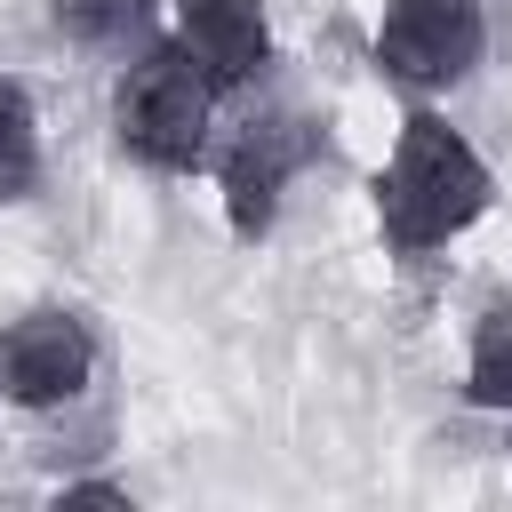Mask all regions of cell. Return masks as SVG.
<instances>
[{
    "instance_id": "1",
    "label": "cell",
    "mask_w": 512,
    "mask_h": 512,
    "mask_svg": "<svg viewBox=\"0 0 512 512\" xmlns=\"http://www.w3.org/2000/svg\"><path fill=\"white\" fill-rule=\"evenodd\" d=\"M496 200V176L480 160V144L440 112V104H408L376 176H368V208H376V240L384 256L416 264L440 256L448 240H464Z\"/></svg>"
},
{
    "instance_id": "2",
    "label": "cell",
    "mask_w": 512,
    "mask_h": 512,
    "mask_svg": "<svg viewBox=\"0 0 512 512\" xmlns=\"http://www.w3.org/2000/svg\"><path fill=\"white\" fill-rule=\"evenodd\" d=\"M216 104H224V88L168 32V40H144L120 56L104 120H112L120 160H136L144 176H200L216 152Z\"/></svg>"
},
{
    "instance_id": "7",
    "label": "cell",
    "mask_w": 512,
    "mask_h": 512,
    "mask_svg": "<svg viewBox=\"0 0 512 512\" xmlns=\"http://www.w3.org/2000/svg\"><path fill=\"white\" fill-rule=\"evenodd\" d=\"M464 400L488 416H512V296H488L464 336Z\"/></svg>"
},
{
    "instance_id": "9",
    "label": "cell",
    "mask_w": 512,
    "mask_h": 512,
    "mask_svg": "<svg viewBox=\"0 0 512 512\" xmlns=\"http://www.w3.org/2000/svg\"><path fill=\"white\" fill-rule=\"evenodd\" d=\"M48 24H56L72 48L128 56V48L152 40V0H48Z\"/></svg>"
},
{
    "instance_id": "3",
    "label": "cell",
    "mask_w": 512,
    "mask_h": 512,
    "mask_svg": "<svg viewBox=\"0 0 512 512\" xmlns=\"http://www.w3.org/2000/svg\"><path fill=\"white\" fill-rule=\"evenodd\" d=\"M320 152H328V120H312V112H296V104H248V112L216 136V152H208L232 240H248V248L272 240L296 176H304Z\"/></svg>"
},
{
    "instance_id": "8",
    "label": "cell",
    "mask_w": 512,
    "mask_h": 512,
    "mask_svg": "<svg viewBox=\"0 0 512 512\" xmlns=\"http://www.w3.org/2000/svg\"><path fill=\"white\" fill-rule=\"evenodd\" d=\"M40 168H48V152H40L32 88L0 64V208H24V200L40 192Z\"/></svg>"
},
{
    "instance_id": "5",
    "label": "cell",
    "mask_w": 512,
    "mask_h": 512,
    "mask_svg": "<svg viewBox=\"0 0 512 512\" xmlns=\"http://www.w3.org/2000/svg\"><path fill=\"white\" fill-rule=\"evenodd\" d=\"M104 336L80 304H24L0 328V400L24 416H56L96 384Z\"/></svg>"
},
{
    "instance_id": "4",
    "label": "cell",
    "mask_w": 512,
    "mask_h": 512,
    "mask_svg": "<svg viewBox=\"0 0 512 512\" xmlns=\"http://www.w3.org/2000/svg\"><path fill=\"white\" fill-rule=\"evenodd\" d=\"M368 48L400 96L440 104L488 64V0H384Z\"/></svg>"
},
{
    "instance_id": "10",
    "label": "cell",
    "mask_w": 512,
    "mask_h": 512,
    "mask_svg": "<svg viewBox=\"0 0 512 512\" xmlns=\"http://www.w3.org/2000/svg\"><path fill=\"white\" fill-rule=\"evenodd\" d=\"M56 504H128V488L120 480H64Z\"/></svg>"
},
{
    "instance_id": "6",
    "label": "cell",
    "mask_w": 512,
    "mask_h": 512,
    "mask_svg": "<svg viewBox=\"0 0 512 512\" xmlns=\"http://www.w3.org/2000/svg\"><path fill=\"white\" fill-rule=\"evenodd\" d=\"M176 40H184V56H192L224 96L256 88V80L272 72V56H280L264 0H176Z\"/></svg>"
}]
</instances>
